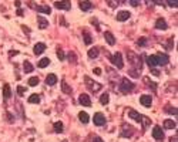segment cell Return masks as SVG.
Here are the masks:
<instances>
[{
  "label": "cell",
  "instance_id": "cell-1",
  "mask_svg": "<svg viewBox=\"0 0 178 142\" xmlns=\"http://www.w3.org/2000/svg\"><path fill=\"white\" fill-rule=\"evenodd\" d=\"M127 58H128V61L131 63V65H133L134 68H137L138 71H141V58H140V56H137L135 53L130 51L128 54H127Z\"/></svg>",
  "mask_w": 178,
  "mask_h": 142
},
{
  "label": "cell",
  "instance_id": "cell-2",
  "mask_svg": "<svg viewBox=\"0 0 178 142\" xmlns=\"http://www.w3.org/2000/svg\"><path fill=\"white\" fill-rule=\"evenodd\" d=\"M133 88H134V84L128 78H122L121 80V84H120V90H121V93L128 94V93L133 91Z\"/></svg>",
  "mask_w": 178,
  "mask_h": 142
},
{
  "label": "cell",
  "instance_id": "cell-3",
  "mask_svg": "<svg viewBox=\"0 0 178 142\" xmlns=\"http://www.w3.org/2000/svg\"><path fill=\"white\" fill-rule=\"evenodd\" d=\"M85 84L89 85V88L93 93H97V91H100L101 90V84H98V82H96V81H93V80L90 78V77H85Z\"/></svg>",
  "mask_w": 178,
  "mask_h": 142
},
{
  "label": "cell",
  "instance_id": "cell-4",
  "mask_svg": "<svg viewBox=\"0 0 178 142\" xmlns=\"http://www.w3.org/2000/svg\"><path fill=\"white\" fill-rule=\"evenodd\" d=\"M111 63L114 64L117 68H122V56H121V53H114L111 56Z\"/></svg>",
  "mask_w": 178,
  "mask_h": 142
},
{
  "label": "cell",
  "instance_id": "cell-5",
  "mask_svg": "<svg viewBox=\"0 0 178 142\" xmlns=\"http://www.w3.org/2000/svg\"><path fill=\"white\" fill-rule=\"evenodd\" d=\"M94 124H96L97 127H103L104 124H106V116L101 112H96L94 114Z\"/></svg>",
  "mask_w": 178,
  "mask_h": 142
},
{
  "label": "cell",
  "instance_id": "cell-6",
  "mask_svg": "<svg viewBox=\"0 0 178 142\" xmlns=\"http://www.w3.org/2000/svg\"><path fill=\"white\" fill-rule=\"evenodd\" d=\"M152 136H154L157 141H161V139H164L163 128L158 127V125H155V127H154V129H152Z\"/></svg>",
  "mask_w": 178,
  "mask_h": 142
},
{
  "label": "cell",
  "instance_id": "cell-7",
  "mask_svg": "<svg viewBox=\"0 0 178 142\" xmlns=\"http://www.w3.org/2000/svg\"><path fill=\"white\" fill-rule=\"evenodd\" d=\"M130 11H126V10H121V11H118L117 13V17L115 19L118 20V22H126V20H128L130 19Z\"/></svg>",
  "mask_w": 178,
  "mask_h": 142
},
{
  "label": "cell",
  "instance_id": "cell-8",
  "mask_svg": "<svg viewBox=\"0 0 178 142\" xmlns=\"http://www.w3.org/2000/svg\"><path fill=\"white\" fill-rule=\"evenodd\" d=\"M78 101H80L81 105H84V107H90V105H91V100H90V97L87 94H81V95L78 97Z\"/></svg>",
  "mask_w": 178,
  "mask_h": 142
},
{
  "label": "cell",
  "instance_id": "cell-9",
  "mask_svg": "<svg viewBox=\"0 0 178 142\" xmlns=\"http://www.w3.org/2000/svg\"><path fill=\"white\" fill-rule=\"evenodd\" d=\"M54 6L57 9H61V10H70L71 9L70 2H54Z\"/></svg>",
  "mask_w": 178,
  "mask_h": 142
},
{
  "label": "cell",
  "instance_id": "cell-10",
  "mask_svg": "<svg viewBox=\"0 0 178 142\" xmlns=\"http://www.w3.org/2000/svg\"><path fill=\"white\" fill-rule=\"evenodd\" d=\"M127 115L130 116V118H133V120H135L137 122H141V120H143V115H140L137 111H134V109H128L127 111Z\"/></svg>",
  "mask_w": 178,
  "mask_h": 142
},
{
  "label": "cell",
  "instance_id": "cell-11",
  "mask_svg": "<svg viewBox=\"0 0 178 142\" xmlns=\"http://www.w3.org/2000/svg\"><path fill=\"white\" fill-rule=\"evenodd\" d=\"M140 102L144 105V107H151V104H152L151 95H141V97H140Z\"/></svg>",
  "mask_w": 178,
  "mask_h": 142
},
{
  "label": "cell",
  "instance_id": "cell-12",
  "mask_svg": "<svg viewBox=\"0 0 178 142\" xmlns=\"http://www.w3.org/2000/svg\"><path fill=\"white\" fill-rule=\"evenodd\" d=\"M155 56H157V60H158V65H165L170 61L167 54H155Z\"/></svg>",
  "mask_w": 178,
  "mask_h": 142
},
{
  "label": "cell",
  "instance_id": "cell-13",
  "mask_svg": "<svg viewBox=\"0 0 178 142\" xmlns=\"http://www.w3.org/2000/svg\"><path fill=\"white\" fill-rule=\"evenodd\" d=\"M104 37H106V41H107L110 45L115 44V37H114V34H113L111 31H106V33H104Z\"/></svg>",
  "mask_w": 178,
  "mask_h": 142
},
{
  "label": "cell",
  "instance_id": "cell-14",
  "mask_svg": "<svg viewBox=\"0 0 178 142\" xmlns=\"http://www.w3.org/2000/svg\"><path fill=\"white\" fill-rule=\"evenodd\" d=\"M147 63H148L150 68L158 67V60H157V56H150L148 58H147Z\"/></svg>",
  "mask_w": 178,
  "mask_h": 142
},
{
  "label": "cell",
  "instance_id": "cell-15",
  "mask_svg": "<svg viewBox=\"0 0 178 142\" xmlns=\"http://www.w3.org/2000/svg\"><path fill=\"white\" fill-rule=\"evenodd\" d=\"M46 50V44L44 43H37V44L34 45V49H33V51H34V54H41V53Z\"/></svg>",
  "mask_w": 178,
  "mask_h": 142
},
{
  "label": "cell",
  "instance_id": "cell-16",
  "mask_svg": "<svg viewBox=\"0 0 178 142\" xmlns=\"http://www.w3.org/2000/svg\"><path fill=\"white\" fill-rule=\"evenodd\" d=\"M133 128L128 127V125H124L122 127V131H121V135L124 136V138H128V136H131V134H133Z\"/></svg>",
  "mask_w": 178,
  "mask_h": 142
},
{
  "label": "cell",
  "instance_id": "cell-17",
  "mask_svg": "<svg viewBox=\"0 0 178 142\" xmlns=\"http://www.w3.org/2000/svg\"><path fill=\"white\" fill-rule=\"evenodd\" d=\"M57 82V77L54 74H48L47 75V78H46V84L47 85H54Z\"/></svg>",
  "mask_w": 178,
  "mask_h": 142
},
{
  "label": "cell",
  "instance_id": "cell-18",
  "mask_svg": "<svg viewBox=\"0 0 178 142\" xmlns=\"http://www.w3.org/2000/svg\"><path fill=\"white\" fill-rule=\"evenodd\" d=\"M155 27L157 29H159V30H165V29H167V23H165V20L164 19H158L155 22Z\"/></svg>",
  "mask_w": 178,
  "mask_h": 142
},
{
  "label": "cell",
  "instance_id": "cell-19",
  "mask_svg": "<svg viewBox=\"0 0 178 142\" xmlns=\"http://www.w3.org/2000/svg\"><path fill=\"white\" fill-rule=\"evenodd\" d=\"M37 22H39V29H46L48 27V20H46L44 17H37Z\"/></svg>",
  "mask_w": 178,
  "mask_h": 142
},
{
  "label": "cell",
  "instance_id": "cell-20",
  "mask_svg": "<svg viewBox=\"0 0 178 142\" xmlns=\"http://www.w3.org/2000/svg\"><path fill=\"white\" fill-rule=\"evenodd\" d=\"M80 9L84 11H89L93 9V4L90 3V2H80Z\"/></svg>",
  "mask_w": 178,
  "mask_h": 142
},
{
  "label": "cell",
  "instance_id": "cell-21",
  "mask_svg": "<svg viewBox=\"0 0 178 142\" xmlns=\"http://www.w3.org/2000/svg\"><path fill=\"white\" fill-rule=\"evenodd\" d=\"M164 127L167 128V129H174V128H177V124L172 120H165L164 121Z\"/></svg>",
  "mask_w": 178,
  "mask_h": 142
},
{
  "label": "cell",
  "instance_id": "cell-22",
  "mask_svg": "<svg viewBox=\"0 0 178 142\" xmlns=\"http://www.w3.org/2000/svg\"><path fill=\"white\" fill-rule=\"evenodd\" d=\"M3 97L4 98L11 97V90H10V85H9V84H4V87H3Z\"/></svg>",
  "mask_w": 178,
  "mask_h": 142
},
{
  "label": "cell",
  "instance_id": "cell-23",
  "mask_svg": "<svg viewBox=\"0 0 178 142\" xmlns=\"http://www.w3.org/2000/svg\"><path fill=\"white\" fill-rule=\"evenodd\" d=\"M29 102H30V104H39V102H40V95H39V94H33V95H30Z\"/></svg>",
  "mask_w": 178,
  "mask_h": 142
},
{
  "label": "cell",
  "instance_id": "cell-24",
  "mask_svg": "<svg viewBox=\"0 0 178 142\" xmlns=\"http://www.w3.org/2000/svg\"><path fill=\"white\" fill-rule=\"evenodd\" d=\"M36 10L40 11V13H46V14H50V13H52V9L48 7V6H37Z\"/></svg>",
  "mask_w": 178,
  "mask_h": 142
},
{
  "label": "cell",
  "instance_id": "cell-25",
  "mask_svg": "<svg viewBox=\"0 0 178 142\" xmlns=\"http://www.w3.org/2000/svg\"><path fill=\"white\" fill-rule=\"evenodd\" d=\"M83 37H84V43L87 45L91 44V36H90V33L87 30H83Z\"/></svg>",
  "mask_w": 178,
  "mask_h": 142
},
{
  "label": "cell",
  "instance_id": "cell-26",
  "mask_svg": "<svg viewBox=\"0 0 178 142\" xmlns=\"http://www.w3.org/2000/svg\"><path fill=\"white\" fill-rule=\"evenodd\" d=\"M78 120L81 121L83 124H87V122H89V115H87V112H84V111L80 112V114H78Z\"/></svg>",
  "mask_w": 178,
  "mask_h": 142
},
{
  "label": "cell",
  "instance_id": "cell-27",
  "mask_svg": "<svg viewBox=\"0 0 178 142\" xmlns=\"http://www.w3.org/2000/svg\"><path fill=\"white\" fill-rule=\"evenodd\" d=\"M23 70H24V73H31V71L34 70V67L31 65V63L24 61V64H23Z\"/></svg>",
  "mask_w": 178,
  "mask_h": 142
},
{
  "label": "cell",
  "instance_id": "cell-28",
  "mask_svg": "<svg viewBox=\"0 0 178 142\" xmlns=\"http://www.w3.org/2000/svg\"><path fill=\"white\" fill-rule=\"evenodd\" d=\"M89 57L90 58H97L98 57V49L97 47H94V49H91L89 51Z\"/></svg>",
  "mask_w": 178,
  "mask_h": 142
},
{
  "label": "cell",
  "instance_id": "cell-29",
  "mask_svg": "<svg viewBox=\"0 0 178 142\" xmlns=\"http://www.w3.org/2000/svg\"><path fill=\"white\" fill-rule=\"evenodd\" d=\"M48 64H50V60H48V58H41V60L39 61L37 65H39L40 68H46V67L48 65Z\"/></svg>",
  "mask_w": 178,
  "mask_h": 142
},
{
  "label": "cell",
  "instance_id": "cell-30",
  "mask_svg": "<svg viewBox=\"0 0 178 142\" xmlns=\"http://www.w3.org/2000/svg\"><path fill=\"white\" fill-rule=\"evenodd\" d=\"M61 90H63V93H66V94H71V88L67 85L66 81H61Z\"/></svg>",
  "mask_w": 178,
  "mask_h": 142
},
{
  "label": "cell",
  "instance_id": "cell-31",
  "mask_svg": "<svg viewBox=\"0 0 178 142\" xmlns=\"http://www.w3.org/2000/svg\"><path fill=\"white\" fill-rule=\"evenodd\" d=\"M54 131H56L57 134L63 132V124H61V122H56V124H54Z\"/></svg>",
  "mask_w": 178,
  "mask_h": 142
},
{
  "label": "cell",
  "instance_id": "cell-32",
  "mask_svg": "<svg viewBox=\"0 0 178 142\" xmlns=\"http://www.w3.org/2000/svg\"><path fill=\"white\" fill-rule=\"evenodd\" d=\"M39 84V78L37 77H31V78L29 80V85L30 87H34V85H37Z\"/></svg>",
  "mask_w": 178,
  "mask_h": 142
},
{
  "label": "cell",
  "instance_id": "cell-33",
  "mask_svg": "<svg viewBox=\"0 0 178 142\" xmlns=\"http://www.w3.org/2000/svg\"><path fill=\"white\" fill-rule=\"evenodd\" d=\"M100 102H101L103 105H107V104H108V94H103V95H101Z\"/></svg>",
  "mask_w": 178,
  "mask_h": 142
},
{
  "label": "cell",
  "instance_id": "cell-34",
  "mask_svg": "<svg viewBox=\"0 0 178 142\" xmlns=\"http://www.w3.org/2000/svg\"><path fill=\"white\" fill-rule=\"evenodd\" d=\"M137 44L140 45V47H144V45H147V38H145V37H141V38H138Z\"/></svg>",
  "mask_w": 178,
  "mask_h": 142
},
{
  "label": "cell",
  "instance_id": "cell-35",
  "mask_svg": "<svg viewBox=\"0 0 178 142\" xmlns=\"http://www.w3.org/2000/svg\"><path fill=\"white\" fill-rule=\"evenodd\" d=\"M17 93H19V95H24V94H26V88L22 87V85H19L17 87Z\"/></svg>",
  "mask_w": 178,
  "mask_h": 142
},
{
  "label": "cell",
  "instance_id": "cell-36",
  "mask_svg": "<svg viewBox=\"0 0 178 142\" xmlns=\"http://www.w3.org/2000/svg\"><path fill=\"white\" fill-rule=\"evenodd\" d=\"M141 121H143V125H144V128H147L150 124H151V121H150L148 118H145V116H143V120H141Z\"/></svg>",
  "mask_w": 178,
  "mask_h": 142
},
{
  "label": "cell",
  "instance_id": "cell-37",
  "mask_svg": "<svg viewBox=\"0 0 178 142\" xmlns=\"http://www.w3.org/2000/svg\"><path fill=\"white\" fill-rule=\"evenodd\" d=\"M167 112H170V114H172V115H177V108L168 107V108H167Z\"/></svg>",
  "mask_w": 178,
  "mask_h": 142
},
{
  "label": "cell",
  "instance_id": "cell-38",
  "mask_svg": "<svg viewBox=\"0 0 178 142\" xmlns=\"http://www.w3.org/2000/svg\"><path fill=\"white\" fill-rule=\"evenodd\" d=\"M68 60L73 61V63H76V56H74V53H68Z\"/></svg>",
  "mask_w": 178,
  "mask_h": 142
},
{
  "label": "cell",
  "instance_id": "cell-39",
  "mask_svg": "<svg viewBox=\"0 0 178 142\" xmlns=\"http://www.w3.org/2000/svg\"><path fill=\"white\" fill-rule=\"evenodd\" d=\"M57 57H59L60 60H64V53L61 50H57Z\"/></svg>",
  "mask_w": 178,
  "mask_h": 142
},
{
  "label": "cell",
  "instance_id": "cell-40",
  "mask_svg": "<svg viewBox=\"0 0 178 142\" xmlns=\"http://www.w3.org/2000/svg\"><path fill=\"white\" fill-rule=\"evenodd\" d=\"M167 3H168V6H171V7H177L178 6V2H172V0H170Z\"/></svg>",
  "mask_w": 178,
  "mask_h": 142
},
{
  "label": "cell",
  "instance_id": "cell-41",
  "mask_svg": "<svg viewBox=\"0 0 178 142\" xmlns=\"http://www.w3.org/2000/svg\"><path fill=\"white\" fill-rule=\"evenodd\" d=\"M130 4H131V6H134V7H137V6H140V2H134V0H133V2H130Z\"/></svg>",
  "mask_w": 178,
  "mask_h": 142
},
{
  "label": "cell",
  "instance_id": "cell-42",
  "mask_svg": "<svg viewBox=\"0 0 178 142\" xmlns=\"http://www.w3.org/2000/svg\"><path fill=\"white\" fill-rule=\"evenodd\" d=\"M170 142H178V138H177V135H175V136H171Z\"/></svg>",
  "mask_w": 178,
  "mask_h": 142
},
{
  "label": "cell",
  "instance_id": "cell-43",
  "mask_svg": "<svg viewBox=\"0 0 178 142\" xmlns=\"http://www.w3.org/2000/svg\"><path fill=\"white\" fill-rule=\"evenodd\" d=\"M93 142H103V139L100 138V136H96V138H94V141Z\"/></svg>",
  "mask_w": 178,
  "mask_h": 142
},
{
  "label": "cell",
  "instance_id": "cell-44",
  "mask_svg": "<svg viewBox=\"0 0 178 142\" xmlns=\"http://www.w3.org/2000/svg\"><path fill=\"white\" fill-rule=\"evenodd\" d=\"M151 71H152V74H154V75H159V73L155 70V68H151Z\"/></svg>",
  "mask_w": 178,
  "mask_h": 142
},
{
  "label": "cell",
  "instance_id": "cell-45",
  "mask_svg": "<svg viewBox=\"0 0 178 142\" xmlns=\"http://www.w3.org/2000/svg\"><path fill=\"white\" fill-rule=\"evenodd\" d=\"M22 29H23V30H24V31H26V33H30V29H29V27H26V26H22Z\"/></svg>",
  "mask_w": 178,
  "mask_h": 142
},
{
  "label": "cell",
  "instance_id": "cell-46",
  "mask_svg": "<svg viewBox=\"0 0 178 142\" xmlns=\"http://www.w3.org/2000/svg\"><path fill=\"white\" fill-rule=\"evenodd\" d=\"M94 73H96V74H101V70H100V68H96V70H94Z\"/></svg>",
  "mask_w": 178,
  "mask_h": 142
},
{
  "label": "cell",
  "instance_id": "cell-47",
  "mask_svg": "<svg viewBox=\"0 0 178 142\" xmlns=\"http://www.w3.org/2000/svg\"><path fill=\"white\" fill-rule=\"evenodd\" d=\"M16 54H19V51H10V56H16Z\"/></svg>",
  "mask_w": 178,
  "mask_h": 142
},
{
  "label": "cell",
  "instance_id": "cell-48",
  "mask_svg": "<svg viewBox=\"0 0 178 142\" xmlns=\"http://www.w3.org/2000/svg\"><path fill=\"white\" fill-rule=\"evenodd\" d=\"M63 142H67V141H63Z\"/></svg>",
  "mask_w": 178,
  "mask_h": 142
}]
</instances>
